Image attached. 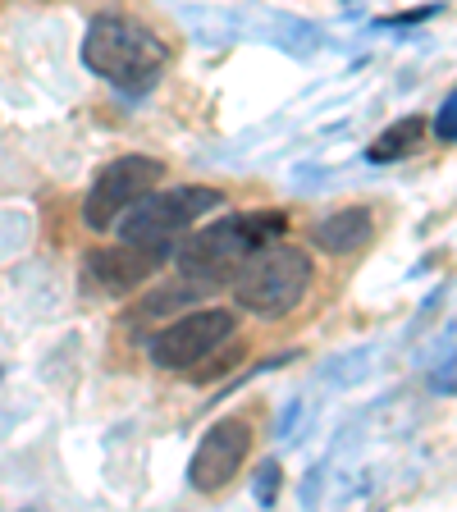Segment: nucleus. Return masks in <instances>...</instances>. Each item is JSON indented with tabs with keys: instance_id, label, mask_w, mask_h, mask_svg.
I'll return each mask as SVG.
<instances>
[{
	"instance_id": "9d476101",
	"label": "nucleus",
	"mask_w": 457,
	"mask_h": 512,
	"mask_svg": "<svg viewBox=\"0 0 457 512\" xmlns=\"http://www.w3.org/2000/svg\"><path fill=\"white\" fill-rule=\"evenodd\" d=\"M421 138H426V119L412 115V119H403V124L384 128L380 142L371 147V160H398V156H407V151H412Z\"/></svg>"
},
{
	"instance_id": "9b49d317",
	"label": "nucleus",
	"mask_w": 457,
	"mask_h": 512,
	"mask_svg": "<svg viewBox=\"0 0 457 512\" xmlns=\"http://www.w3.org/2000/svg\"><path fill=\"white\" fill-rule=\"evenodd\" d=\"M435 133L444 142H457V92L448 96L444 106H439V115H435Z\"/></svg>"
},
{
	"instance_id": "6e6552de",
	"label": "nucleus",
	"mask_w": 457,
	"mask_h": 512,
	"mask_svg": "<svg viewBox=\"0 0 457 512\" xmlns=\"http://www.w3.org/2000/svg\"><path fill=\"white\" fill-rule=\"evenodd\" d=\"M160 261H165V256L124 243V247H101V252H92L87 270H92V279L101 288H110V293H128V288L147 284V275L160 266Z\"/></svg>"
},
{
	"instance_id": "f03ea898",
	"label": "nucleus",
	"mask_w": 457,
	"mask_h": 512,
	"mask_svg": "<svg viewBox=\"0 0 457 512\" xmlns=\"http://www.w3.org/2000/svg\"><path fill=\"white\" fill-rule=\"evenodd\" d=\"M83 60L106 83L124 87V92H147L165 74L170 51L147 23L128 19V14H96L83 37Z\"/></svg>"
},
{
	"instance_id": "f8f14e48",
	"label": "nucleus",
	"mask_w": 457,
	"mask_h": 512,
	"mask_svg": "<svg viewBox=\"0 0 457 512\" xmlns=\"http://www.w3.org/2000/svg\"><path fill=\"white\" fill-rule=\"evenodd\" d=\"M275 485H279V467L266 462V467H261V503H275Z\"/></svg>"
},
{
	"instance_id": "7ed1b4c3",
	"label": "nucleus",
	"mask_w": 457,
	"mask_h": 512,
	"mask_svg": "<svg viewBox=\"0 0 457 512\" xmlns=\"http://www.w3.org/2000/svg\"><path fill=\"white\" fill-rule=\"evenodd\" d=\"M311 288V256L293 243H266L261 252L247 256V266L234 275L238 307L256 316H284L293 311Z\"/></svg>"
},
{
	"instance_id": "0eeeda50",
	"label": "nucleus",
	"mask_w": 457,
	"mask_h": 512,
	"mask_svg": "<svg viewBox=\"0 0 457 512\" xmlns=\"http://www.w3.org/2000/svg\"><path fill=\"white\" fill-rule=\"evenodd\" d=\"M247 448H252V426H247L243 416L215 421V426L202 435V444H197L192 462H188L192 490H202V494L224 490V485H229V480L243 471Z\"/></svg>"
},
{
	"instance_id": "ddd939ff",
	"label": "nucleus",
	"mask_w": 457,
	"mask_h": 512,
	"mask_svg": "<svg viewBox=\"0 0 457 512\" xmlns=\"http://www.w3.org/2000/svg\"><path fill=\"white\" fill-rule=\"evenodd\" d=\"M439 389H448V394H457V357H453V362H448V371L444 375H439Z\"/></svg>"
},
{
	"instance_id": "20e7f679",
	"label": "nucleus",
	"mask_w": 457,
	"mask_h": 512,
	"mask_svg": "<svg viewBox=\"0 0 457 512\" xmlns=\"http://www.w3.org/2000/svg\"><path fill=\"white\" fill-rule=\"evenodd\" d=\"M220 206V192L211 188H170V192H142L138 202L128 206L124 215L115 220L119 238L142 252L170 256L179 247L183 229H188L197 215L215 211Z\"/></svg>"
},
{
	"instance_id": "423d86ee",
	"label": "nucleus",
	"mask_w": 457,
	"mask_h": 512,
	"mask_svg": "<svg viewBox=\"0 0 457 512\" xmlns=\"http://www.w3.org/2000/svg\"><path fill=\"white\" fill-rule=\"evenodd\" d=\"M156 179H165V165L156 156H119L110 160L101 179H96L92 197H87L83 215H87V229H110L128 206L138 202L142 192L156 188Z\"/></svg>"
},
{
	"instance_id": "39448f33",
	"label": "nucleus",
	"mask_w": 457,
	"mask_h": 512,
	"mask_svg": "<svg viewBox=\"0 0 457 512\" xmlns=\"http://www.w3.org/2000/svg\"><path fill=\"white\" fill-rule=\"evenodd\" d=\"M229 334H234V311H188V316H174L160 334H151L147 352L165 371H192Z\"/></svg>"
},
{
	"instance_id": "f257e3e1",
	"label": "nucleus",
	"mask_w": 457,
	"mask_h": 512,
	"mask_svg": "<svg viewBox=\"0 0 457 512\" xmlns=\"http://www.w3.org/2000/svg\"><path fill=\"white\" fill-rule=\"evenodd\" d=\"M284 224H288L284 211H243L220 224H206L183 247H174L183 279L197 288L234 284V275L247 266V256L261 252L266 243H275L284 234Z\"/></svg>"
},
{
	"instance_id": "1a4fd4ad",
	"label": "nucleus",
	"mask_w": 457,
	"mask_h": 512,
	"mask_svg": "<svg viewBox=\"0 0 457 512\" xmlns=\"http://www.w3.org/2000/svg\"><path fill=\"white\" fill-rule=\"evenodd\" d=\"M371 234H375L371 211H366V206H343V211L316 220L311 243H316L320 252H330V256H348V252H362V247L371 243Z\"/></svg>"
}]
</instances>
